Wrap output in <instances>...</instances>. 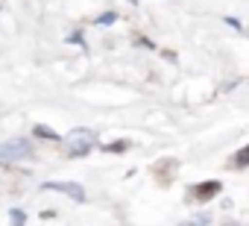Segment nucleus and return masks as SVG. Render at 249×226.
Instances as JSON below:
<instances>
[{
	"label": "nucleus",
	"mask_w": 249,
	"mask_h": 226,
	"mask_svg": "<svg viewBox=\"0 0 249 226\" xmlns=\"http://www.w3.org/2000/svg\"><path fill=\"white\" fill-rule=\"evenodd\" d=\"M36 153L33 141L27 138H12L6 144H0V165H15V162H27Z\"/></svg>",
	"instance_id": "1"
},
{
	"label": "nucleus",
	"mask_w": 249,
	"mask_h": 226,
	"mask_svg": "<svg viewBox=\"0 0 249 226\" xmlns=\"http://www.w3.org/2000/svg\"><path fill=\"white\" fill-rule=\"evenodd\" d=\"M65 141H68V153L71 156H85L94 147V132L91 130H73Z\"/></svg>",
	"instance_id": "2"
},
{
	"label": "nucleus",
	"mask_w": 249,
	"mask_h": 226,
	"mask_svg": "<svg viewBox=\"0 0 249 226\" xmlns=\"http://www.w3.org/2000/svg\"><path fill=\"white\" fill-rule=\"evenodd\" d=\"M44 188H47V191H62V194H68V197L76 200V203L85 200V191H82V185H76V182H44Z\"/></svg>",
	"instance_id": "3"
},
{
	"label": "nucleus",
	"mask_w": 249,
	"mask_h": 226,
	"mask_svg": "<svg viewBox=\"0 0 249 226\" xmlns=\"http://www.w3.org/2000/svg\"><path fill=\"white\" fill-rule=\"evenodd\" d=\"M220 191H223V185H220L217 179H211V182H199V185L194 188V197L202 203V200H211V197H217Z\"/></svg>",
	"instance_id": "4"
},
{
	"label": "nucleus",
	"mask_w": 249,
	"mask_h": 226,
	"mask_svg": "<svg viewBox=\"0 0 249 226\" xmlns=\"http://www.w3.org/2000/svg\"><path fill=\"white\" fill-rule=\"evenodd\" d=\"M33 132H36L38 138H44V141H62V138H59V132H53V130H50V127H44V124H38Z\"/></svg>",
	"instance_id": "5"
},
{
	"label": "nucleus",
	"mask_w": 249,
	"mask_h": 226,
	"mask_svg": "<svg viewBox=\"0 0 249 226\" xmlns=\"http://www.w3.org/2000/svg\"><path fill=\"white\" fill-rule=\"evenodd\" d=\"M246 165H249V144H246L240 153H234V159H231L229 168H246Z\"/></svg>",
	"instance_id": "6"
},
{
	"label": "nucleus",
	"mask_w": 249,
	"mask_h": 226,
	"mask_svg": "<svg viewBox=\"0 0 249 226\" xmlns=\"http://www.w3.org/2000/svg\"><path fill=\"white\" fill-rule=\"evenodd\" d=\"M208 223H211V214H208V211H202V214H196V217L185 220L182 226H208Z\"/></svg>",
	"instance_id": "7"
},
{
	"label": "nucleus",
	"mask_w": 249,
	"mask_h": 226,
	"mask_svg": "<svg viewBox=\"0 0 249 226\" xmlns=\"http://www.w3.org/2000/svg\"><path fill=\"white\" fill-rule=\"evenodd\" d=\"M9 220H12V226H24V223H27L24 208H12V211H9Z\"/></svg>",
	"instance_id": "8"
},
{
	"label": "nucleus",
	"mask_w": 249,
	"mask_h": 226,
	"mask_svg": "<svg viewBox=\"0 0 249 226\" xmlns=\"http://www.w3.org/2000/svg\"><path fill=\"white\" fill-rule=\"evenodd\" d=\"M117 21V12H103L100 18H97V24H103V27H108V24H114Z\"/></svg>",
	"instance_id": "9"
},
{
	"label": "nucleus",
	"mask_w": 249,
	"mask_h": 226,
	"mask_svg": "<svg viewBox=\"0 0 249 226\" xmlns=\"http://www.w3.org/2000/svg\"><path fill=\"white\" fill-rule=\"evenodd\" d=\"M126 147H129V141H114V144H108L106 150H108V153H123Z\"/></svg>",
	"instance_id": "10"
},
{
	"label": "nucleus",
	"mask_w": 249,
	"mask_h": 226,
	"mask_svg": "<svg viewBox=\"0 0 249 226\" xmlns=\"http://www.w3.org/2000/svg\"><path fill=\"white\" fill-rule=\"evenodd\" d=\"M68 41H71V44H85L82 33H71V36H68Z\"/></svg>",
	"instance_id": "11"
},
{
	"label": "nucleus",
	"mask_w": 249,
	"mask_h": 226,
	"mask_svg": "<svg viewBox=\"0 0 249 226\" xmlns=\"http://www.w3.org/2000/svg\"><path fill=\"white\" fill-rule=\"evenodd\" d=\"M226 24H229V27H234V30H240V21H237V18H226Z\"/></svg>",
	"instance_id": "12"
},
{
	"label": "nucleus",
	"mask_w": 249,
	"mask_h": 226,
	"mask_svg": "<svg viewBox=\"0 0 249 226\" xmlns=\"http://www.w3.org/2000/svg\"><path fill=\"white\" fill-rule=\"evenodd\" d=\"M223 226H240V223H234V220H226V223H223Z\"/></svg>",
	"instance_id": "13"
}]
</instances>
